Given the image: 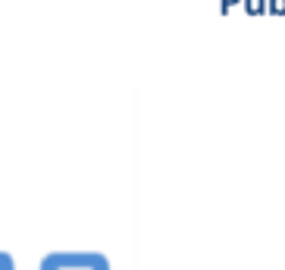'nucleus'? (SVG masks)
Instances as JSON below:
<instances>
[{"mask_svg":"<svg viewBox=\"0 0 285 270\" xmlns=\"http://www.w3.org/2000/svg\"><path fill=\"white\" fill-rule=\"evenodd\" d=\"M244 10L257 16V13H266V0H244Z\"/></svg>","mask_w":285,"mask_h":270,"instance_id":"obj_1","label":"nucleus"},{"mask_svg":"<svg viewBox=\"0 0 285 270\" xmlns=\"http://www.w3.org/2000/svg\"><path fill=\"white\" fill-rule=\"evenodd\" d=\"M266 10L270 13H285V0H266Z\"/></svg>","mask_w":285,"mask_h":270,"instance_id":"obj_2","label":"nucleus"},{"mask_svg":"<svg viewBox=\"0 0 285 270\" xmlns=\"http://www.w3.org/2000/svg\"><path fill=\"white\" fill-rule=\"evenodd\" d=\"M232 4H238V0H223V10H229Z\"/></svg>","mask_w":285,"mask_h":270,"instance_id":"obj_3","label":"nucleus"}]
</instances>
